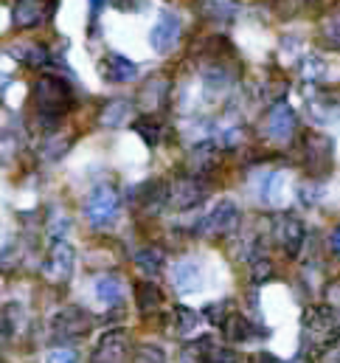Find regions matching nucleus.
Masks as SVG:
<instances>
[{
	"label": "nucleus",
	"mask_w": 340,
	"mask_h": 363,
	"mask_svg": "<svg viewBox=\"0 0 340 363\" xmlns=\"http://www.w3.org/2000/svg\"><path fill=\"white\" fill-rule=\"evenodd\" d=\"M194 352H200V358L203 363H237L239 361V355L234 352V350H228L225 344H217L214 338H200V341H194V344H188Z\"/></svg>",
	"instance_id": "obj_15"
},
{
	"label": "nucleus",
	"mask_w": 340,
	"mask_h": 363,
	"mask_svg": "<svg viewBox=\"0 0 340 363\" xmlns=\"http://www.w3.org/2000/svg\"><path fill=\"white\" fill-rule=\"evenodd\" d=\"M34 107H37V118L42 124L57 127L62 121V116L74 107V91L62 77L45 74L34 85Z\"/></svg>",
	"instance_id": "obj_1"
},
{
	"label": "nucleus",
	"mask_w": 340,
	"mask_h": 363,
	"mask_svg": "<svg viewBox=\"0 0 340 363\" xmlns=\"http://www.w3.org/2000/svg\"><path fill=\"white\" fill-rule=\"evenodd\" d=\"M276 240H278V245L290 257L298 254V248L304 245V225H301V220L293 217V214H281L278 217V225H276Z\"/></svg>",
	"instance_id": "obj_13"
},
{
	"label": "nucleus",
	"mask_w": 340,
	"mask_h": 363,
	"mask_svg": "<svg viewBox=\"0 0 340 363\" xmlns=\"http://www.w3.org/2000/svg\"><path fill=\"white\" fill-rule=\"evenodd\" d=\"M90 327H93L90 315L82 313V310H76V307L62 310V313L54 318V335H57L60 341H82L87 333H90Z\"/></svg>",
	"instance_id": "obj_7"
},
{
	"label": "nucleus",
	"mask_w": 340,
	"mask_h": 363,
	"mask_svg": "<svg viewBox=\"0 0 340 363\" xmlns=\"http://www.w3.org/2000/svg\"><path fill=\"white\" fill-rule=\"evenodd\" d=\"M8 54H11L17 62H23V65H28V68H34V71H48V68L57 62L54 51H51L48 45H42V43H20V45H11Z\"/></svg>",
	"instance_id": "obj_10"
},
{
	"label": "nucleus",
	"mask_w": 340,
	"mask_h": 363,
	"mask_svg": "<svg viewBox=\"0 0 340 363\" xmlns=\"http://www.w3.org/2000/svg\"><path fill=\"white\" fill-rule=\"evenodd\" d=\"M135 262H138L141 271L155 276V273H161V268H164V254L155 251V248H141V251L135 254Z\"/></svg>",
	"instance_id": "obj_22"
},
{
	"label": "nucleus",
	"mask_w": 340,
	"mask_h": 363,
	"mask_svg": "<svg viewBox=\"0 0 340 363\" xmlns=\"http://www.w3.org/2000/svg\"><path fill=\"white\" fill-rule=\"evenodd\" d=\"M220 324H222V330H225V338H231V341H248V338L254 335V324H251L245 315H239V313L228 315V318L220 321Z\"/></svg>",
	"instance_id": "obj_19"
},
{
	"label": "nucleus",
	"mask_w": 340,
	"mask_h": 363,
	"mask_svg": "<svg viewBox=\"0 0 340 363\" xmlns=\"http://www.w3.org/2000/svg\"><path fill=\"white\" fill-rule=\"evenodd\" d=\"M164 296H161V287L152 284V281H144L138 284V310L141 313H152L155 307H161Z\"/></svg>",
	"instance_id": "obj_21"
},
{
	"label": "nucleus",
	"mask_w": 340,
	"mask_h": 363,
	"mask_svg": "<svg viewBox=\"0 0 340 363\" xmlns=\"http://www.w3.org/2000/svg\"><path fill=\"white\" fill-rule=\"evenodd\" d=\"M164 361H166L164 350L161 347H152V344L138 347V352H135V363H164Z\"/></svg>",
	"instance_id": "obj_24"
},
{
	"label": "nucleus",
	"mask_w": 340,
	"mask_h": 363,
	"mask_svg": "<svg viewBox=\"0 0 340 363\" xmlns=\"http://www.w3.org/2000/svg\"><path fill=\"white\" fill-rule=\"evenodd\" d=\"M132 130L144 138L147 147H158V144H161V121H158L155 116H141V118L132 124Z\"/></svg>",
	"instance_id": "obj_20"
},
{
	"label": "nucleus",
	"mask_w": 340,
	"mask_h": 363,
	"mask_svg": "<svg viewBox=\"0 0 340 363\" xmlns=\"http://www.w3.org/2000/svg\"><path fill=\"white\" fill-rule=\"evenodd\" d=\"M329 251H332V257L340 259V223L335 225V231L329 234Z\"/></svg>",
	"instance_id": "obj_27"
},
{
	"label": "nucleus",
	"mask_w": 340,
	"mask_h": 363,
	"mask_svg": "<svg viewBox=\"0 0 340 363\" xmlns=\"http://www.w3.org/2000/svg\"><path fill=\"white\" fill-rule=\"evenodd\" d=\"M54 9H57V0H14V6H11V26L17 31L37 28V26L51 20Z\"/></svg>",
	"instance_id": "obj_4"
},
{
	"label": "nucleus",
	"mask_w": 340,
	"mask_h": 363,
	"mask_svg": "<svg viewBox=\"0 0 340 363\" xmlns=\"http://www.w3.org/2000/svg\"><path fill=\"white\" fill-rule=\"evenodd\" d=\"M200 225H203L200 234H205V237H225V234H231L239 225V208H237V203L234 200L217 203Z\"/></svg>",
	"instance_id": "obj_5"
},
{
	"label": "nucleus",
	"mask_w": 340,
	"mask_h": 363,
	"mask_svg": "<svg viewBox=\"0 0 340 363\" xmlns=\"http://www.w3.org/2000/svg\"><path fill=\"white\" fill-rule=\"evenodd\" d=\"M45 276L54 279V281H68L74 276V245L60 240L51 248V257L45 262Z\"/></svg>",
	"instance_id": "obj_12"
},
{
	"label": "nucleus",
	"mask_w": 340,
	"mask_h": 363,
	"mask_svg": "<svg viewBox=\"0 0 340 363\" xmlns=\"http://www.w3.org/2000/svg\"><path fill=\"white\" fill-rule=\"evenodd\" d=\"M130 116H132V101L115 99V101H110V104L101 110V124H104V127H121Z\"/></svg>",
	"instance_id": "obj_18"
},
{
	"label": "nucleus",
	"mask_w": 340,
	"mask_h": 363,
	"mask_svg": "<svg viewBox=\"0 0 340 363\" xmlns=\"http://www.w3.org/2000/svg\"><path fill=\"white\" fill-rule=\"evenodd\" d=\"M203 197H205V189L200 186V181H191V178L174 181L166 189V200H169L174 208H191V206L203 203Z\"/></svg>",
	"instance_id": "obj_14"
},
{
	"label": "nucleus",
	"mask_w": 340,
	"mask_h": 363,
	"mask_svg": "<svg viewBox=\"0 0 340 363\" xmlns=\"http://www.w3.org/2000/svg\"><path fill=\"white\" fill-rule=\"evenodd\" d=\"M200 324V315H194L191 310H180L177 313V327H180V333H188V330H194Z\"/></svg>",
	"instance_id": "obj_26"
},
{
	"label": "nucleus",
	"mask_w": 340,
	"mask_h": 363,
	"mask_svg": "<svg viewBox=\"0 0 340 363\" xmlns=\"http://www.w3.org/2000/svg\"><path fill=\"white\" fill-rule=\"evenodd\" d=\"M118 194L113 186L98 183L85 200V220L93 228H107L118 217Z\"/></svg>",
	"instance_id": "obj_3"
},
{
	"label": "nucleus",
	"mask_w": 340,
	"mask_h": 363,
	"mask_svg": "<svg viewBox=\"0 0 340 363\" xmlns=\"http://www.w3.org/2000/svg\"><path fill=\"white\" fill-rule=\"evenodd\" d=\"M180 28H183V23H180V17L174 11H161V17L155 20V26L149 31L152 51L155 54H169V51H174V45L180 43Z\"/></svg>",
	"instance_id": "obj_6"
},
{
	"label": "nucleus",
	"mask_w": 340,
	"mask_h": 363,
	"mask_svg": "<svg viewBox=\"0 0 340 363\" xmlns=\"http://www.w3.org/2000/svg\"><path fill=\"white\" fill-rule=\"evenodd\" d=\"M340 338V315L329 307H310L304 315V350L321 355Z\"/></svg>",
	"instance_id": "obj_2"
},
{
	"label": "nucleus",
	"mask_w": 340,
	"mask_h": 363,
	"mask_svg": "<svg viewBox=\"0 0 340 363\" xmlns=\"http://www.w3.org/2000/svg\"><path fill=\"white\" fill-rule=\"evenodd\" d=\"M295 110L290 107V104H276L273 110H270V116H267V135L273 138V141H290L293 138V133H295Z\"/></svg>",
	"instance_id": "obj_11"
},
{
	"label": "nucleus",
	"mask_w": 340,
	"mask_h": 363,
	"mask_svg": "<svg viewBox=\"0 0 340 363\" xmlns=\"http://www.w3.org/2000/svg\"><path fill=\"white\" fill-rule=\"evenodd\" d=\"M132 352V344L127 338V333H107L104 338H98L96 350H93V363H127Z\"/></svg>",
	"instance_id": "obj_8"
},
{
	"label": "nucleus",
	"mask_w": 340,
	"mask_h": 363,
	"mask_svg": "<svg viewBox=\"0 0 340 363\" xmlns=\"http://www.w3.org/2000/svg\"><path fill=\"white\" fill-rule=\"evenodd\" d=\"M98 74L113 82V85H127V82H135L138 79V65L132 60H127L124 54H115L110 51L101 62H98Z\"/></svg>",
	"instance_id": "obj_9"
},
{
	"label": "nucleus",
	"mask_w": 340,
	"mask_h": 363,
	"mask_svg": "<svg viewBox=\"0 0 340 363\" xmlns=\"http://www.w3.org/2000/svg\"><path fill=\"white\" fill-rule=\"evenodd\" d=\"M96 296H98V301L101 304H121V298H124V281L118 279V276H101L98 281H96Z\"/></svg>",
	"instance_id": "obj_17"
},
{
	"label": "nucleus",
	"mask_w": 340,
	"mask_h": 363,
	"mask_svg": "<svg viewBox=\"0 0 340 363\" xmlns=\"http://www.w3.org/2000/svg\"><path fill=\"white\" fill-rule=\"evenodd\" d=\"M208 14L220 17V20H228L237 14V0H208Z\"/></svg>",
	"instance_id": "obj_23"
},
{
	"label": "nucleus",
	"mask_w": 340,
	"mask_h": 363,
	"mask_svg": "<svg viewBox=\"0 0 340 363\" xmlns=\"http://www.w3.org/2000/svg\"><path fill=\"white\" fill-rule=\"evenodd\" d=\"M200 281H203V271H200L194 262H180V265H174V271H171V284H174L180 293H194V290H200Z\"/></svg>",
	"instance_id": "obj_16"
},
{
	"label": "nucleus",
	"mask_w": 340,
	"mask_h": 363,
	"mask_svg": "<svg viewBox=\"0 0 340 363\" xmlns=\"http://www.w3.org/2000/svg\"><path fill=\"white\" fill-rule=\"evenodd\" d=\"M48 363H79V355L71 347H62V350H51L48 352Z\"/></svg>",
	"instance_id": "obj_25"
}]
</instances>
